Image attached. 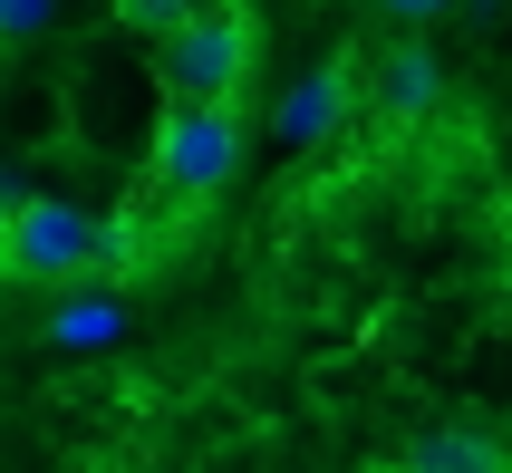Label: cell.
<instances>
[{
    "mask_svg": "<svg viewBox=\"0 0 512 473\" xmlns=\"http://www.w3.org/2000/svg\"><path fill=\"white\" fill-rule=\"evenodd\" d=\"M348 107H358V68H348V58H319L310 78L281 97V136H290V145H319Z\"/></svg>",
    "mask_w": 512,
    "mask_h": 473,
    "instance_id": "4",
    "label": "cell"
},
{
    "mask_svg": "<svg viewBox=\"0 0 512 473\" xmlns=\"http://www.w3.org/2000/svg\"><path fill=\"white\" fill-rule=\"evenodd\" d=\"M377 116H426L435 97H445V68H435L426 39H387V58H377V78H368Z\"/></svg>",
    "mask_w": 512,
    "mask_h": 473,
    "instance_id": "5",
    "label": "cell"
},
{
    "mask_svg": "<svg viewBox=\"0 0 512 473\" xmlns=\"http://www.w3.org/2000/svg\"><path fill=\"white\" fill-rule=\"evenodd\" d=\"M406 473H512L503 445H493L484 425H455V435H426V445L406 454Z\"/></svg>",
    "mask_w": 512,
    "mask_h": 473,
    "instance_id": "7",
    "label": "cell"
},
{
    "mask_svg": "<svg viewBox=\"0 0 512 473\" xmlns=\"http://www.w3.org/2000/svg\"><path fill=\"white\" fill-rule=\"evenodd\" d=\"M49 10H58V0H0V49H10V39H39Z\"/></svg>",
    "mask_w": 512,
    "mask_h": 473,
    "instance_id": "9",
    "label": "cell"
},
{
    "mask_svg": "<svg viewBox=\"0 0 512 473\" xmlns=\"http://www.w3.org/2000/svg\"><path fill=\"white\" fill-rule=\"evenodd\" d=\"M474 10H503V0H474Z\"/></svg>",
    "mask_w": 512,
    "mask_h": 473,
    "instance_id": "11",
    "label": "cell"
},
{
    "mask_svg": "<svg viewBox=\"0 0 512 473\" xmlns=\"http://www.w3.org/2000/svg\"><path fill=\"white\" fill-rule=\"evenodd\" d=\"M194 10H203V0H116V20L136 29V39H155V49H165V39L194 20Z\"/></svg>",
    "mask_w": 512,
    "mask_h": 473,
    "instance_id": "8",
    "label": "cell"
},
{
    "mask_svg": "<svg viewBox=\"0 0 512 473\" xmlns=\"http://www.w3.org/2000/svg\"><path fill=\"white\" fill-rule=\"evenodd\" d=\"M87 261H97V213L58 194H29L10 223H0V271L10 280H49V290H87Z\"/></svg>",
    "mask_w": 512,
    "mask_h": 473,
    "instance_id": "3",
    "label": "cell"
},
{
    "mask_svg": "<svg viewBox=\"0 0 512 473\" xmlns=\"http://www.w3.org/2000/svg\"><path fill=\"white\" fill-rule=\"evenodd\" d=\"M116 338H126V300H116V290H68V300L39 319V348H68V358H78V348H116Z\"/></svg>",
    "mask_w": 512,
    "mask_h": 473,
    "instance_id": "6",
    "label": "cell"
},
{
    "mask_svg": "<svg viewBox=\"0 0 512 473\" xmlns=\"http://www.w3.org/2000/svg\"><path fill=\"white\" fill-rule=\"evenodd\" d=\"M145 174H155V194H165V203L223 194L232 174H242V116H232V107H165Z\"/></svg>",
    "mask_w": 512,
    "mask_h": 473,
    "instance_id": "2",
    "label": "cell"
},
{
    "mask_svg": "<svg viewBox=\"0 0 512 473\" xmlns=\"http://www.w3.org/2000/svg\"><path fill=\"white\" fill-rule=\"evenodd\" d=\"M155 78H165L174 107H232L242 78H252V10L242 0H203L194 20L155 49Z\"/></svg>",
    "mask_w": 512,
    "mask_h": 473,
    "instance_id": "1",
    "label": "cell"
},
{
    "mask_svg": "<svg viewBox=\"0 0 512 473\" xmlns=\"http://www.w3.org/2000/svg\"><path fill=\"white\" fill-rule=\"evenodd\" d=\"M387 20H435V10H455V0H377Z\"/></svg>",
    "mask_w": 512,
    "mask_h": 473,
    "instance_id": "10",
    "label": "cell"
}]
</instances>
